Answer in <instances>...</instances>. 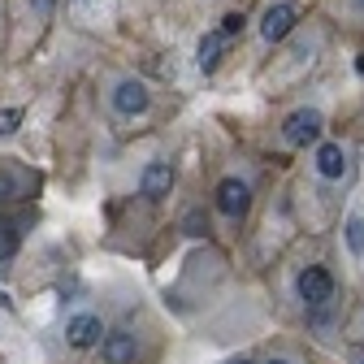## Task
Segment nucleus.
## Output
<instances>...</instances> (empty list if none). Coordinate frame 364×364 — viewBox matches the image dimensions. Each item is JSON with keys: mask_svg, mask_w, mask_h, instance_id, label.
<instances>
[{"mask_svg": "<svg viewBox=\"0 0 364 364\" xmlns=\"http://www.w3.org/2000/svg\"><path fill=\"white\" fill-rule=\"evenodd\" d=\"M321 126H326V117L316 113V109H299V113H291V117L282 122V139L295 144V148L316 144V139H321Z\"/></svg>", "mask_w": 364, "mask_h": 364, "instance_id": "2", "label": "nucleus"}, {"mask_svg": "<svg viewBox=\"0 0 364 364\" xmlns=\"http://www.w3.org/2000/svg\"><path fill=\"white\" fill-rule=\"evenodd\" d=\"M53 5H57V0H35V9H39V14H48Z\"/></svg>", "mask_w": 364, "mask_h": 364, "instance_id": "17", "label": "nucleus"}, {"mask_svg": "<svg viewBox=\"0 0 364 364\" xmlns=\"http://www.w3.org/2000/svg\"><path fill=\"white\" fill-rule=\"evenodd\" d=\"M100 355H105V364H130L134 360V334L130 330H113L100 343Z\"/></svg>", "mask_w": 364, "mask_h": 364, "instance_id": "9", "label": "nucleus"}, {"mask_svg": "<svg viewBox=\"0 0 364 364\" xmlns=\"http://www.w3.org/2000/svg\"><path fill=\"white\" fill-rule=\"evenodd\" d=\"M269 364H291V360H269Z\"/></svg>", "mask_w": 364, "mask_h": 364, "instance_id": "19", "label": "nucleus"}, {"mask_svg": "<svg viewBox=\"0 0 364 364\" xmlns=\"http://www.w3.org/2000/svg\"><path fill=\"white\" fill-rule=\"evenodd\" d=\"M295 287H299V299L308 308H326L334 299V278H330V269H321V264H308Z\"/></svg>", "mask_w": 364, "mask_h": 364, "instance_id": "1", "label": "nucleus"}, {"mask_svg": "<svg viewBox=\"0 0 364 364\" xmlns=\"http://www.w3.org/2000/svg\"><path fill=\"white\" fill-rule=\"evenodd\" d=\"M22 126V109H5L0 113V139H5V134H14Z\"/></svg>", "mask_w": 364, "mask_h": 364, "instance_id": "15", "label": "nucleus"}, {"mask_svg": "<svg viewBox=\"0 0 364 364\" xmlns=\"http://www.w3.org/2000/svg\"><path fill=\"white\" fill-rule=\"evenodd\" d=\"M295 5H273V9H264V22H260V35L269 39V43H278L282 35H291V26H295Z\"/></svg>", "mask_w": 364, "mask_h": 364, "instance_id": "5", "label": "nucleus"}, {"mask_svg": "<svg viewBox=\"0 0 364 364\" xmlns=\"http://www.w3.org/2000/svg\"><path fill=\"white\" fill-rule=\"evenodd\" d=\"M316 173H321L326 182H334V178L347 173V152H343V144H321V148H316Z\"/></svg>", "mask_w": 364, "mask_h": 364, "instance_id": "8", "label": "nucleus"}, {"mask_svg": "<svg viewBox=\"0 0 364 364\" xmlns=\"http://www.w3.org/2000/svg\"><path fill=\"white\" fill-rule=\"evenodd\" d=\"M225 31H208L204 39H200V70L208 74V70H217V61H221V53H225Z\"/></svg>", "mask_w": 364, "mask_h": 364, "instance_id": "10", "label": "nucleus"}, {"mask_svg": "<svg viewBox=\"0 0 364 364\" xmlns=\"http://www.w3.org/2000/svg\"><path fill=\"white\" fill-rule=\"evenodd\" d=\"M355 5H360V9H364V0H355Z\"/></svg>", "mask_w": 364, "mask_h": 364, "instance_id": "21", "label": "nucleus"}, {"mask_svg": "<svg viewBox=\"0 0 364 364\" xmlns=\"http://www.w3.org/2000/svg\"><path fill=\"white\" fill-rule=\"evenodd\" d=\"M221 31L230 35V39H235V35H243V14H225V18H221Z\"/></svg>", "mask_w": 364, "mask_h": 364, "instance_id": "16", "label": "nucleus"}, {"mask_svg": "<svg viewBox=\"0 0 364 364\" xmlns=\"http://www.w3.org/2000/svg\"><path fill=\"white\" fill-rule=\"evenodd\" d=\"M113 109H117L122 117L144 113V109H148V87H144V82H134V78L117 82V87H113Z\"/></svg>", "mask_w": 364, "mask_h": 364, "instance_id": "4", "label": "nucleus"}, {"mask_svg": "<svg viewBox=\"0 0 364 364\" xmlns=\"http://www.w3.org/2000/svg\"><path fill=\"white\" fill-rule=\"evenodd\" d=\"M182 230H187L191 239H200V235L208 230V221H204V213H200V208H191L187 217H182Z\"/></svg>", "mask_w": 364, "mask_h": 364, "instance_id": "14", "label": "nucleus"}, {"mask_svg": "<svg viewBox=\"0 0 364 364\" xmlns=\"http://www.w3.org/2000/svg\"><path fill=\"white\" fill-rule=\"evenodd\" d=\"M347 247H351L355 256H364V217H351V221H347Z\"/></svg>", "mask_w": 364, "mask_h": 364, "instance_id": "13", "label": "nucleus"}, {"mask_svg": "<svg viewBox=\"0 0 364 364\" xmlns=\"http://www.w3.org/2000/svg\"><path fill=\"white\" fill-rule=\"evenodd\" d=\"M169 187H173V169H169V161H152V165L144 169V196H148V200H165Z\"/></svg>", "mask_w": 364, "mask_h": 364, "instance_id": "7", "label": "nucleus"}, {"mask_svg": "<svg viewBox=\"0 0 364 364\" xmlns=\"http://www.w3.org/2000/svg\"><path fill=\"white\" fill-rule=\"evenodd\" d=\"M100 334H105V326H100V316H91V312L74 316V321L65 326L70 347H91V343H100Z\"/></svg>", "mask_w": 364, "mask_h": 364, "instance_id": "6", "label": "nucleus"}, {"mask_svg": "<svg viewBox=\"0 0 364 364\" xmlns=\"http://www.w3.org/2000/svg\"><path fill=\"white\" fill-rule=\"evenodd\" d=\"M0 308H9V295H5V291H0Z\"/></svg>", "mask_w": 364, "mask_h": 364, "instance_id": "18", "label": "nucleus"}, {"mask_svg": "<svg viewBox=\"0 0 364 364\" xmlns=\"http://www.w3.org/2000/svg\"><path fill=\"white\" fill-rule=\"evenodd\" d=\"M230 364H252V360H230Z\"/></svg>", "mask_w": 364, "mask_h": 364, "instance_id": "20", "label": "nucleus"}, {"mask_svg": "<svg viewBox=\"0 0 364 364\" xmlns=\"http://www.w3.org/2000/svg\"><path fill=\"white\" fill-rule=\"evenodd\" d=\"M26 187H22V178L14 169H0V200H22Z\"/></svg>", "mask_w": 364, "mask_h": 364, "instance_id": "12", "label": "nucleus"}, {"mask_svg": "<svg viewBox=\"0 0 364 364\" xmlns=\"http://www.w3.org/2000/svg\"><path fill=\"white\" fill-rule=\"evenodd\" d=\"M14 252H18V225L0 217V260H14Z\"/></svg>", "mask_w": 364, "mask_h": 364, "instance_id": "11", "label": "nucleus"}, {"mask_svg": "<svg viewBox=\"0 0 364 364\" xmlns=\"http://www.w3.org/2000/svg\"><path fill=\"white\" fill-rule=\"evenodd\" d=\"M217 208L230 217V221H239V217L252 208V191H247V182H243V178H225L221 187H217Z\"/></svg>", "mask_w": 364, "mask_h": 364, "instance_id": "3", "label": "nucleus"}]
</instances>
